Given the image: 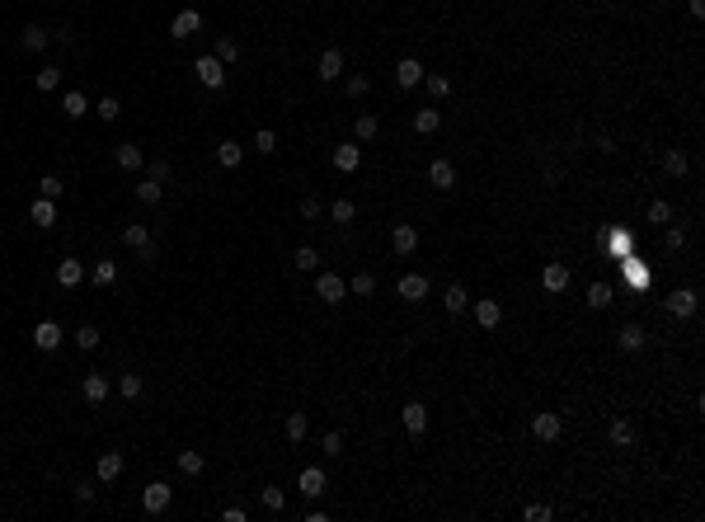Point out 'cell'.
<instances>
[{"label": "cell", "mask_w": 705, "mask_h": 522, "mask_svg": "<svg viewBox=\"0 0 705 522\" xmlns=\"http://www.w3.org/2000/svg\"><path fill=\"white\" fill-rule=\"evenodd\" d=\"M466 306H470L466 287H447V311H452V316H456V311H466Z\"/></svg>", "instance_id": "b9f144b4"}, {"label": "cell", "mask_w": 705, "mask_h": 522, "mask_svg": "<svg viewBox=\"0 0 705 522\" xmlns=\"http://www.w3.org/2000/svg\"><path fill=\"white\" fill-rule=\"evenodd\" d=\"M123 240L141 254V259H146V264H151V254H156V240H151V231H146V226H123Z\"/></svg>", "instance_id": "52a82bcc"}, {"label": "cell", "mask_w": 705, "mask_h": 522, "mask_svg": "<svg viewBox=\"0 0 705 522\" xmlns=\"http://www.w3.org/2000/svg\"><path fill=\"white\" fill-rule=\"evenodd\" d=\"M391 250L395 254H414L419 250V231H414V226H395L391 231Z\"/></svg>", "instance_id": "5bb4252c"}, {"label": "cell", "mask_w": 705, "mask_h": 522, "mask_svg": "<svg viewBox=\"0 0 705 522\" xmlns=\"http://www.w3.org/2000/svg\"><path fill=\"white\" fill-rule=\"evenodd\" d=\"M212 57H217L221 66H231L235 57H240V43H235V38H217V52H212Z\"/></svg>", "instance_id": "1f68e13d"}, {"label": "cell", "mask_w": 705, "mask_h": 522, "mask_svg": "<svg viewBox=\"0 0 705 522\" xmlns=\"http://www.w3.org/2000/svg\"><path fill=\"white\" fill-rule=\"evenodd\" d=\"M118 391H123V400H137L141 391H146V381H141L137 372H123V377H118Z\"/></svg>", "instance_id": "4316f807"}, {"label": "cell", "mask_w": 705, "mask_h": 522, "mask_svg": "<svg viewBox=\"0 0 705 522\" xmlns=\"http://www.w3.org/2000/svg\"><path fill=\"white\" fill-rule=\"evenodd\" d=\"M118 113H123V104H118V99H99V118H104V123H113V118H118Z\"/></svg>", "instance_id": "c3c4849f"}, {"label": "cell", "mask_w": 705, "mask_h": 522, "mask_svg": "<svg viewBox=\"0 0 705 522\" xmlns=\"http://www.w3.org/2000/svg\"><path fill=\"white\" fill-rule=\"evenodd\" d=\"M264 508L268 513H282V508H287V494H282L278 485H264Z\"/></svg>", "instance_id": "8d00e7d4"}, {"label": "cell", "mask_w": 705, "mask_h": 522, "mask_svg": "<svg viewBox=\"0 0 705 522\" xmlns=\"http://www.w3.org/2000/svg\"><path fill=\"white\" fill-rule=\"evenodd\" d=\"M428 184H433V189H452L456 184L452 160H433V165H428Z\"/></svg>", "instance_id": "e0dca14e"}, {"label": "cell", "mask_w": 705, "mask_h": 522, "mask_svg": "<svg viewBox=\"0 0 705 522\" xmlns=\"http://www.w3.org/2000/svg\"><path fill=\"white\" fill-rule=\"evenodd\" d=\"M334 165H339L344 174H353V170L362 165V151H358L353 142H348V146H339V151H334Z\"/></svg>", "instance_id": "cb8c5ba5"}, {"label": "cell", "mask_w": 705, "mask_h": 522, "mask_svg": "<svg viewBox=\"0 0 705 522\" xmlns=\"http://www.w3.org/2000/svg\"><path fill=\"white\" fill-rule=\"evenodd\" d=\"M475 320H480L485 330H499L503 325V306L499 301H475Z\"/></svg>", "instance_id": "ac0fdd59"}, {"label": "cell", "mask_w": 705, "mask_h": 522, "mask_svg": "<svg viewBox=\"0 0 705 522\" xmlns=\"http://www.w3.org/2000/svg\"><path fill=\"white\" fill-rule=\"evenodd\" d=\"M240 160H245V146H240V142H221L217 146V165H221V170H235Z\"/></svg>", "instance_id": "7402d4cb"}, {"label": "cell", "mask_w": 705, "mask_h": 522, "mask_svg": "<svg viewBox=\"0 0 705 522\" xmlns=\"http://www.w3.org/2000/svg\"><path fill=\"white\" fill-rule=\"evenodd\" d=\"M419 80H423V66L414 62V57H405V62L395 66V85H400V90H414Z\"/></svg>", "instance_id": "4fadbf2b"}, {"label": "cell", "mask_w": 705, "mask_h": 522, "mask_svg": "<svg viewBox=\"0 0 705 522\" xmlns=\"http://www.w3.org/2000/svg\"><path fill=\"white\" fill-rule=\"evenodd\" d=\"M62 85V66H43L38 71V90H57Z\"/></svg>", "instance_id": "ab89813d"}, {"label": "cell", "mask_w": 705, "mask_h": 522, "mask_svg": "<svg viewBox=\"0 0 705 522\" xmlns=\"http://www.w3.org/2000/svg\"><path fill=\"white\" fill-rule=\"evenodd\" d=\"M38 193H43V198H62V193H66L62 174H43V179H38Z\"/></svg>", "instance_id": "836d02e7"}, {"label": "cell", "mask_w": 705, "mask_h": 522, "mask_svg": "<svg viewBox=\"0 0 705 522\" xmlns=\"http://www.w3.org/2000/svg\"><path fill=\"white\" fill-rule=\"evenodd\" d=\"M329 217H334V222H339V226H348V222H353V217H358V203H348V198H339V203L329 207Z\"/></svg>", "instance_id": "e575fe53"}, {"label": "cell", "mask_w": 705, "mask_h": 522, "mask_svg": "<svg viewBox=\"0 0 705 522\" xmlns=\"http://www.w3.org/2000/svg\"><path fill=\"white\" fill-rule=\"evenodd\" d=\"M315 297L325 301V306H339V301L348 297V283L339 273H320V278H315Z\"/></svg>", "instance_id": "6da1fadb"}, {"label": "cell", "mask_w": 705, "mask_h": 522, "mask_svg": "<svg viewBox=\"0 0 705 522\" xmlns=\"http://www.w3.org/2000/svg\"><path fill=\"white\" fill-rule=\"evenodd\" d=\"M29 217H33V226H52V222H57V207H52V198H43V193H38V198H33V207H29Z\"/></svg>", "instance_id": "ffe728a7"}, {"label": "cell", "mask_w": 705, "mask_h": 522, "mask_svg": "<svg viewBox=\"0 0 705 522\" xmlns=\"http://www.w3.org/2000/svg\"><path fill=\"white\" fill-rule=\"evenodd\" d=\"M616 339H621V348H626V353H640V348H644V330H640V325H626Z\"/></svg>", "instance_id": "f546056e"}, {"label": "cell", "mask_w": 705, "mask_h": 522, "mask_svg": "<svg viewBox=\"0 0 705 522\" xmlns=\"http://www.w3.org/2000/svg\"><path fill=\"white\" fill-rule=\"evenodd\" d=\"M297 485H301V494H306V499H320V494H325V485H329V480H325V471H320V466H306V471H301V480H297Z\"/></svg>", "instance_id": "30bf717a"}, {"label": "cell", "mask_w": 705, "mask_h": 522, "mask_svg": "<svg viewBox=\"0 0 705 522\" xmlns=\"http://www.w3.org/2000/svg\"><path fill=\"white\" fill-rule=\"evenodd\" d=\"M527 518H532V522H546L550 508H546V504H527Z\"/></svg>", "instance_id": "6f0895ef"}, {"label": "cell", "mask_w": 705, "mask_h": 522, "mask_svg": "<svg viewBox=\"0 0 705 522\" xmlns=\"http://www.w3.org/2000/svg\"><path fill=\"white\" fill-rule=\"evenodd\" d=\"M344 90H348L353 99H362V95H367V76H348V85H344Z\"/></svg>", "instance_id": "f5cc1de1"}, {"label": "cell", "mask_w": 705, "mask_h": 522, "mask_svg": "<svg viewBox=\"0 0 705 522\" xmlns=\"http://www.w3.org/2000/svg\"><path fill=\"white\" fill-rule=\"evenodd\" d=\"M62 109L71 113V118H85V113H90V99L80 95V90H66V95H62Z\"/></svg>", "instance_id": "d4e9b609"}, {"label": "cell", "mask_w": 705, "mask_h": 522, "mask_svg": "<svg viewBox=\"0 0 705 522\" xmlns=\"http://www.w3.org/2000/svg\"><path fill=\"white\" fill-rule=\"evenodd\" d=\"M532 433H536V438H541V443H555V438H560V433H564V419H560V414H536V419H532Z\"/></svg>", "instance_id": "ba28073f"}, {"label": "cell", "mask_w": 705, "mask_h": 522, "mask_svg": "<svg viewBox=\"0 0 705 522\" xmlns=\"http://www.w3.org/2000/svg\"><path fill=\"white\" fill-rule=\"evenodd\" d=\"M315 264H320V254H315L311 245H301V250H297V269H301V273H311Z\"/></svg>", "instance_id": "7dc6e473"}, {"label": "cell", "mask_w": 705, "mask_h": 522, "mask_svg": "<svg viewBox=\"0 0 705 522\" xmlns=\"http://www.w3.org/2000/svg\"><path fill=\"white\" fill-rule=\"evenodd\" d=\"M649 222L668 226V222H673V207H668V203H649Z\"/></svg>", "instance_id": "f6af8a7d"}, {"label": "cell", "mask_w": 705, "mask_h": 522, "mask_svg": "<svg viewBox=\"0 0 705 522\" xmlns=\"http://www.w3.org/2000/svg\"><path fill=\"white\" fill-rule=\"evenodd\" d=\"M33 344L43 348V353H57V348H62V325H57V320H38V330H33Z\"/></svg>", "instance_id": "5b68a950"}, {"label": "cell", "mask_w": 705, "mask_h": 522, "mask_svg": "<svg viewBox=\"0 0 705 522\" xmlns=\"http://www.w3.org/2000/svg\"><path fill=\"white\" fill-rule=\"evenodd\" d=\"M663 170L668 174H687V156H682V151H668V156H663Z\"/></svg>", "instance_id": "bcb514c9"}, {"label": "cell", "mask_w": 705, "mask_h": 522, "mask_svg": "<svg viewBox=\"0 0 705 522\" xmlns=\"http://www.w3.org/2000/svg\"><path fill=\"white\" fill-rule=\"evenodd\" d=\"M198 29H203V15H198V10H179V15H174V24H170L174 38H193Z\"/></svg>", "instance_id": "8fae6325"}, {"label": "cell", "mask_w": 705, "mask_h": 522, "mask_svg": "<svg viewBox=\"0 0 705 522\" xmlns=\"http://www.w3.org/2000/svg\"><path fill=\"white\" fill-rule=\"evenodd\" d=\"M400 419H405V428H409V433H414V438H419L423 428H428V410H423L419 400H409L405 410H400Z\"/></svg>", "instance_id": "2e32d148"}, {"label": "cell", "mask_w": 705, "mask_h": 522, "mask_svg": "<svg viewBox=\"0 0 705 522\" xmlns=\"http://www.w3.org/2000/svg\"><path fill=\"white\" fill-rule=\"evenodd\" d=\"M315 76H320V80H339V76H344V52H339V48L320 52V62H315Z\"/></svg>", "instance_id": "9c48e42d"}, {"label": "cell", "mask_w": 705, "mask_h": 522, "mask_svg": "<svg viewBox=\"0 0 705 522\" xmlns=\"http://www.w3.org/2000/svg\"><path fill=\"white\" fill-rule=\"evenodd\" d=\"M118 475H123V452H104V457L94 461V480H99V485H113Z\"/></svg>", "instance_id": "8992f818"}, {"label": "cell", "mask_w": 705, "mask_h": 522, "mask_svg": "<svg viewBox=\"0 0 705 522\" xmlns=\"http://www.w3.org/2000/svg\"><path fill=\"white\" fill-rule=\"evenodd\" d=\"M306 428H311V424H306V414H287V438H292V443L306 438Z\"/></svg>", "instance_id": "60d3db41"}, {"label": "cell", "mask_w": 705, "mask_h": 522, "mask_svg": "<svg viewBox=\"0 0 705 522\" xmlns=\"http://www.w3.org/2000/svg\"><path fill=\"white\" fill-rule=\"evenodd\" d=\"M141 160H146V156H141V146H132V142L118 146V165H123V170H141Z\"/></svg>", "instance_id": "f1b7e54d"}, {"label": "cell", "mask_w": 705, "mask_h": 522, "mask_svg": "<svg viewBox=\"0 0 705 522\" xmlns=\"http://www.w3.org/2000/svg\"><path fill=\"white\" fill-rule=\"evenodd\" d=\"M94 283H99V287L118 283V264H113V259H99V264H94Z\"/></svg>", "instance_id": "d6a6232c"}, {"label": "cell", "mask_w": 705, "mask_h": 522, "mask_svg": "<svg viewBox=\"0 0 705 522\" xmlns=\"http://www.w3.org/2000/svg\"><path fill=\"white\" fill-rule=\"evenodd\" d=\"M80 391H85V400H90V405H104V400H109V391H113V381L104 377V372H85Z\"/></svg>", "instance_id": "277c9868"}, {"label": "cell", "mask_w": 705, "mask_h": 522, "mask_svg": "<svg viewBox=\"0 0 705 522\" xmlns=\"http://www.w3.org/2000/svg\"><path fill=\"white\" fill-rule=\"evenodd\" d=\"M179 471H184V475H203L207 471V457H203V452H179Z\"/></svg>", "instance_id": "83f0119b"}, {"label": "cell", "mask_w": 705, "mask_h": 522, "mask_svg": "<svg viewBox=\"0 0 705 522\" xmlns=\"http://www.w3.org/2000/svg\"><path fill=\"white\" fill-rule=\"evenodd\" d=\"M348 292H358V297H372V292H376V278H372V273H358V278L348 283Z\"/></svg>", "instance_id": "ee69618b"}, {"label": "cell", "mask_w": 705, "mask_h": 522, "mask_svg": "<svg viewBox=\"0 0 705 522\" xmlns=\"http://www.w3.org/2000/svg\"><path fill=\"white\" fill-rule=\"evenodd\" d=\"M668 316H696V292H691V287H682V292L668 297Z\"/></svg>", "instance_id": "d6986e66"}, {"label": "cell", "mask_w": 705, "mask_h": 522, "mask_svg": "<svg viewBox=\"0 0 705 522\" xmlns=\"http://www.w3.org/2000/svg\"><path fill=\"white\" fill-rule=\"evenodd\" d=\"M151 179L165 184V179H170V160H151Z\"/></svg>", "instance_id": "db71d44e"}, {"label": "cell", "mask_w": 705, "mask_h": 522, "mask_svg": "<svg viewBox=\"0 0 705 522\" xmlns=\"http://www.w3.org/2000/svg\"><path fill=\"white\" fill-rule=\"evenodd\" d=\"M395 292H400L405 301H423V297H428V278H423V273H405Z\"/></svg>", "instance_id": "7c38bea8"}, {"label": "cell", "mask_w": 705, "mask_h": 522, "mask_svg": "<svg viewBox=\"0 0 705 522\" xmlns=\"http://www.w3.org/2000/svg\"><path fill=\"white\" fill-rule=\"evenodd\" d=\"M588 306H593V311H602V306H611V287L593 283V287H588Z\"/></svg>", "instance_id": "74e56055"}, {"label": "cell", "mask_w": 705, "mask_h": 522, "mask_svg": "<svg viewBox=\"0 0 705 522\" xmlns=\"http://www.w3.org/2000/svg\"><path fill=\"white\" fill-rule=\"evenodd\" d=\"M611 443H616V447H630V443H635V428H630V419H616V424H611Z\"/></svg>", "instance_id": "d590c367"}, {"label": "cell", "mask_w": 705, "mask_h": 522, "mask_svg": "<svg viewBox=\"0 0 705 522\" xmlns=\"http://www.w3.org/2000/svg\"><path fill=\"white\" fill-rule=\"evenodd\" d=\"M353 132H358V142H372V137H376V118H372V113H362L358 123H353Z\"/></svg>", "instance_id": "7bdbcfd3"}, {"label": "cell", "mask_w": 705, "mask_h": 522, "mask_svg": "<svg viewBox=\"0 0 705 522\" xmlns=\"http://www.w3.org/2000/svg\"><path fill=\"white\" fill-rule=\"evenodd\" d=\"M57 283H62V287H80V283H85V264H80V259H62V264H57Z\"/></svg>", "instance_id": "9a60e30c"}, {"label": "cell", "mask_w": 705, "mask_h": 522, "mask_svg": "<svg viewBox=\"0 0 705 522\" xmlns=\"http://www.w3.org/2000/svg\"><path fill=\"white\" fill-rule=\"evenodd\" d=\"M193 76L203 80L207 90H221V85H226V66H221L217 57H198V62H193Z\"/></svg>", "instance_id": "3957f363"}, {"label": "cell", "mask_w": 705, "mask_h": 522, "mask_svg": "<svg viewBox=\"0 0 705 522\" xmlns=\"http://www.w3.org/2000/svg\"><path fill=\"white\" fill-rule=\"evenodd\" d=\"M428 90H433L438 99H447V95H452V80H447V76H428Z\"/></svg>", "instance_id": "681fc988"}, {"label": "cell", "mask_w": 705, "mask_h": 522, "mask_svg": "<svg viewBox=\"0 0 705 522\" xmlns=\"http://www.w3.org/2000/svg\"><path fill=\"white\" fill-rule=\"evenodd\" d=\"M325 452H329V457H339V452H344V438H339V433H325Z\"/></svg>", "instance_id": "11a10c76"}, {"label": "cell", "mask_w": 705, "mask_h": 522, "mask_svg": "<svg viewBox=\"0 0 705 522\" xmlns=\"http://www.w3.org/2000/svg\"><path fill=\"white\" fill-rule=\"evenodd\" d=\"M438 127H442V113L438 109H419V113H414V132H419V137H433Z\"/></svg>", "instance_id": "44dd1931"}, {"label": "cell", "mask_w": 705, "mask_h": 522, "mask_svg": "<svg viewBox=\"0 0 705 522\" xmlns=\"http://www.w3.org/2000/svg\"><path fill=\"white\" fill-rule=\"evenodd\" d=\"M170 499H174V490L165 485V480H156V485H146V494H141V508H146L151 518H160V513L170 508Z\"/></svg>", "instance_id": "7a4b0ae2"}, {"label": "cell", "mask_w": 705, "mask_h": 522, "mask_svg": "<svg viewBox=\"0 0 705 522\" xmlns=\"http://www.w3.org/2000/svg\"><path fill=\"white\" fill-rule=\"evenodd\" d=\"M76 344L85 348V353H90V348H99L104 339H99V330H94V325H80V330H76Z\"/></svg>", "instance_id": "f35d334b"}, {"label": "cell", "mask_w": 705, "mask_h": 522, "mask_svg": "<svg viewBox=\"0 0 705 522\" xmlns=\"http://www.w3.org/2000/svg\"><path fill=\"white\" fill-rule=\"evenodd\" d=\"M301 217H306V222L320 217V198H315V193H311V198H301Z\"/></svg>", "instance_id": "816d5d0a"}, {"label": "cell", "mask_w": 705, "mask_h": 522, "mask_svg": "<svg viewBox=\"0 0 705 522\" xmlns=\"http://www.w3.org/2000/svg\"><path fill=\"white\" fill-rule=\"evenodd\" d=\"M541 283H546V292H564V287H569V269H564V264H546Z\"/></svg>", "instance_id": "603a6c76"}, {"label": "cell", "mask_w": 705, "mask_h": 522, "mask_svg": "<svg viewBox=\"0 0 705 522\" xmlns=\"http://www.w3.org/2000/svg\"><path fill=\"white\" fill-rule=\"evenodd\" d=\"M76 499H80V504H90V499H94V480H80V485H76Z\"/></svg>", "instance_id": "9f6ffc18"}, {"label": "cell", "mask_w": 705, "mask_h": 522, "mask_svg": "<svg viewBox=\"0 0 705 522\" xmlns=\"http://www.w3.org/2000/svg\"><path fill=\"white\" fill-rule=\"evenodd\" d=\"M254 146H259V151L268 156V151L278 146V132H268V127H259V137H254Z\"/></svg>", "instance_id": "f907efd6"}, {"label": "cell", "mask_w": 705, "mask_h": 522, "mask_svg": "<svg viewBox=\"0 0 705 522\" xmlns=\"http://www.w3.org/2000/svg\"><path fill=\"white\" fill-rule=\"evenodd\" d=\"M47 43H52V38H47L38 24H33V29H24V38H19V48H24V52H43Z\"/></svg>", "instance_id": "484cf974"}, {"label": "cell", "mask_w": 705, "mask_h": 522, "mask_svg": "<svg viewBox=\"0 0 705 522\" xmlns=\"http://www.w3.org/2000/svg\"><path fill=\"white\" fill-rule=\"evenodd\" d=\"M165 198V184H156V179H141L137 184V203H160Z\"/></svg>", "instance_id": "4dcf8cb0"}]
</instances>
